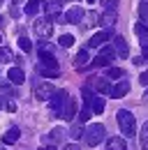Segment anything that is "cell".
Wrapping results in <instances>:
<instances>
[{
  "label": "cell",
  "instance_id": "41",
  "mask_svg": "<svg viewBox=\"0 0 148 150\" xmlns=\"http://www.w3.org/2000/svg\"><path fill=\"white\" fill-rule=\"evenodd\" d=\"M63 2H67V0H63Z\"/></svg>",
  "mask_w": 148,
  "mask_h": 150
},
{
  "label": "cell",
  "instance_id": "22",
  "mask_svg": "<svg viewBox=\"0 0 148 150\" xmlns=\"http://www.w3.org/2000/svg\"><path fill=\"white\" fill-rule=\"evenodd\" d=\"M107 65H111V58H107V56H97L90 62V67H107Z\"/></svg>",
  "mask_w": 148,
  "mask_h": 150
},
{
  "label": "cell",
  "instance_id": "13",
  "mask_svg": "<svg viewBox=\"0 0 148 150\" xmlns=\"http://www.w3.org/2000/svg\"><path fill=\"white\" fill-rule=\"evenodd\" d=\"M107 150H127V143L123 136H111L107 141Z\"/></svg>",
  "mask_w": 148,
  "mask_h": 150
},
{
  "label": "cell",
  "instance_id": "17",
  "mask_svg": "<svg viewBox=\"0 0 148 150\" xmlns=\"http://www.w3.org/2000/svg\"><path fill=\"white\" fill-rule=\"evenodd\" d=\"M92 86H95V90H100V93H111V88H113V86L109 83V79H107V76L95 79V81H92Z\"/></svg>",
  "mask_w": 148,
  "mask_h": 150
},
{
  "label": "cell",
  "instance_id": "11",
  "mask_svg": "<svg viewBox=\"0 0 148 150\" xmlns=\"http://www.w3.org/2000/svg\"><path fill=\"white\" fill-rule=\"evenodd\" d=\"M113 49H116V53H118L120 58H127V53H130L127 42H125V37H120V35L113 37Z\"/></svg>",
  "mask_w": 148,
  "mask_h": 150
},
{
  "label": "cell",
  "instance_id": "16",
  "mask_svg": "<svg viewBox=\"0 0 148 150\" xmlns=\"http://www.w3.org/2000/svg\"><path fill=\"white\" fill-rule=\"evenodd\" d=\"M18 136H21V132L18 127H9V129L5 132V136H2V143H7V146H12V143H16Z\"/></svg>",
  "mask_w": 148,
  "mask_h": 150
},
{
  "label": "cell",
  "instance_id": "23",
  "mask_svg": "<svg viewBox=\"0 0 148 150\" xmlns=\"http://www.w3.org/2000/svg\"><path fill=\"white\" fill-rule=\"evenodd\" d=\"M134 33L139 35V39H148V25L146 23H137L134 25Z\"/></svg>",
  "mask_w": 148,
  "mask_h": 150
},
{
  "label": "cell",
  "instance_id": "40",
  "mask_svg": "<svg viewBox=\"0 0 148 150\" xmlns=\"http://www.w3.org/2000/svg\"><path fill=\"white\" fill-rule=\"evenodd\" d=\"M88 2H90V5H92V2H95V0H88Z\"/></svg>",
  "mask_w": 148,
  "mask_h": 150
},
{
  "label": "cell",
  "instance_id": "31",
  "mask_svg": "<svg viewBox=\"0 0 148 150\" xmlns=\"http://www.w3.org/2000/svg\"><path fill=\"white\" fill-rule=\"evenodd\" d=\"M63 134H65V129H63V127H56V129H51V141H56V143H58V141L63 139Z\"/></svg>",
  "mask_w": 148,
  "mask_h": 150
},
{
  "label": "cell",
  "instance_id": "10",
  "mask_svg": "<svg viewBox=\"0 0 148 150\" xmlns=\"http://www.w3.org/2000/svg\"><path fill=\"white\" fill-rule=\"evenodd\" d=\"M44 12H46V16L49 19H53V21H58L63 14H60V2L58 0H53V2H44Z\"/></svg>",
  "mask_w": 148,
  "mask_h": 150
},
{
  "label": "cell",
  "instance_id": "32",
  "mask_svg": "<svg viewBox=\"0 0 148 150\" xmlns=\"http://www.w3.org/2000/svg\"><path fill=\"white\" fill-rule=\"evenodd\" d=\"M37 74H42V76H49V79H53V76H58L60 72H53V69H44V67H37Z\"/></svg>",
  "mask_w": 148,
  "mask_h": 150
},
{
  "label": "cell",
  "instance_id": "25",
  "mask_svg": "<svg viewBox=\"0 0 148 150\" xmlns=\"http://www.w3.org/2000/svg\"><path fill=\"white\" fill-rule=\"evenodd\" d=\"M58 44H60L63 49H70V46L74 44V37L72 35H60V37H58Z\"/></svg>",
  "mask_w": 148,
  "mask_h": 150
},
{
  "label": "cell",
  "instance_id": "21",
  "mask_svg": "<svg viewBox=\"0 0 148 150\" xmlns=\"http://www.w3.org/2000/svg\"><path fill=\"white\" fill-rule=\"evenodd\" d=\"M90 106H92V113H102L104 111V99H102L100 95H95L92 102H90Z\"/></svg>",
  "mask_w": 148,
  "mask_h": 150
},
{
  "label": "cell",
  "instance_id": "35",
  "mask_svg": "<svg viewBox=\"0 0 148 150\" xmlns=\"http://www.w3.org/2000/svg\"><path fill=\"white\" fill-rule=\"evenodd\" d=\"M139 81H141V86H148V72H141Z\"/></svg>",
  "mask_w": 148,
  "mask_h": 150
},
{
  "label": "cell",
  "instance_id": "6",
  "mask_svg": "<svg viewBox=\"0 0 148 150\" xmlns=\"http://www.w3.org/2000/svg\"><path fill=\"white\" fill-rule=\"evenodd\" d=\"M116 21H118L116 9H104V12L100 14V23H102V28H104V30H111V28L116 25Z\"/></svg>",
  "mask_w": 148,
  "mask_h": 150
},
{
  "label": "cell",
  "instance_id": "28",
  "mask_svg": "<svg viewBox=\"0 0 148 150\" xmlns=\"http://www.w3.org/2000/svg\"><path fill=\"white\" fill-rule=\"evenodd\" d=\"M83 132H86V129H83L81 125H74L72 129H70V136H72L74 141H76V139H83Z\"/></svg>",
  "mask_w": 148,
  "mask_h": 150
},
{
  "label": "cell",
  "instance_id": "29",
  "mask_svg": "<svg viewBox=\"0 0 148 150\" xmlns=\"http://www.w3.org/2000/svg\"><path fill=\"white\" fill-rule=\"evenodd\" d=\"M18 46H21V51H26V53L33 51V44H30V39H28V37H18Z\"/></svg>",
  "mask_w": 148,
  "mask_h": 150
},
{
  "label": "cell",
  "instance_id": "26",
  "mask_svg": "<svg viewBox=\"0 0 148 150\" xmlns=\"http://www.w3.org/2000/svg\"><path fill=\"white\" fill-rule=\"evenodd\" d=\"M139 16H141V21L148 25V0H144V2L139 5Z\"/></svg>",
  "mask_w": 148,
  "mask_h": 150
},
{
  "label": "cell",
  "instance_id": "2",
  "mask_svg": "<svg viewBox=\"0 0 148 150\" xmlns=\"http://www.w3.org/2000/svg\"><path fill=\"white\" fill-rule=\"evenodd\" d=\"M104 136H107V129H104V125H100V122H95V125H88L86 132H83V141H86V146H100L102 141H104Z\"/></svg>",
  "mask_w": 148,
  "mask_h": 150
},
{
  "label": "cell",
  "instance_id": "18",
  "mask_svg": "<svg viewBox=\"0 0 148 150\" xmlns=\"http://www.w3.org/2000/svg\"><path fill=\"white\" fill-rule=\"evenodd\" d=\"M42 7H44L42 0H28V2H26V14H28V16H37Z\"/></svg>",
  "mask_w": 148,
  "mask_h": 150
},
{
  "label": "cell",
  "instance_id": "24",
  "mask_svg": "<svg viewBox=\"0 0 148 150\" xmlns=\"http://www.w3.org/2000/svg\"><path fill=\"white\" fill-rule=\"evenodd\" d=\"M12 60H14V53H12L9 49L0 46V62H12Z\"/></svg>",
  "mask_w": 148,
  "mask_h": 150
},
{
  "label": "cell",
  "instance_id": "43",
  "mask_svg": "<svg viewBox=\"0 0 148 150\" xmlns=\"http://www.w3.org/2000/svg\"><path fill=\"white\" fill-rule=\"evenodd\" d=\"M0 150H5V148H0Z\"/></svg>",
  "mask_w": 148,
  "mask_h": 150
},
{
  "label": "cell",
  "instance_id": "27",
  "mask_svg": "<svg viewBox=\"0 0 148 150\" xmlns=\"http://www.w3.org/2000/svg\"><path fill=\"white\" fill-rule=\"evenodd\" d=\"M141 150H148V122L141 127Z\"/></svg>",
  "mask_w": 148,
  "mask_h": 150
},
{
  "label": "cell",
  "instance_id": "9",
  "mask_svg": "<svg viewBox=\"0 0 148 150\" xmlns=\"http://www.w3.org/2000/svg\"><path fill=\"white\" fill-rule=\"evenodd\" d=\"M127 93H130V81L120 79V81H118V83L111 88V93H109V95L113 97V99H120V97H125Z\"/></svg>",
  "mask_w": 148,
  "mask_h": 150
},
{
  "label": "cell",
  "instance_id": "8",
  "mask_svg": "<svg viewBox=\"0 0 148 150\" xmlns=\"http://www.w3.org/2000/svg\"><path fill=\"white\" fill-rule=\"evenodd\" d=\"M107 39H111V30H100V33H95V35L88 39V46H90V49L104 46V44H107Z\"/></svg>",
  "mask_w": 148,
  "mask_h": 150
},
{
  "label": "cell",
  "instance_id": "1",
  "mask_svg": "<svg viewBox=\"0 0 148 150\" xmlns=\"http://www.w3.org/2000/svg\"><path fill=\"white\" fill-rule=\"evenodd\" d=\"M116 120H118V127H120V132H123V136H127V139L137 136V120H134L132 111L120 109V111L116 113Z\"/></svg>",
  "mask_w": 148,
  "mask_h": 150
},
{
  "label": "cell",
  "instance_id": "38",
  "mask_svg": "<svg viewBox=\"0 0 148 150\" xmlns=\"http://www.w3.org/2000/svg\"><path fill=\"white\" fill-rule=\"evenodd\" d=\"M144 99H146V102H148V90H146V95H144Z\"/></svg>",
  "mask_w": 148,
  "mask_h": 150
},
{
  "label": "cell",
  "instance_id": "12",
  "mask_svg": "<svg viewBox=\"0 0 148 150\" xmlns=\"http://www.w3.org/2000/svg\"><path fill=\"white\" fill-rule=\"evenodd\" d=\"M7 81H9V83H14V86H21V83L26 81L23 69H21V67H12V69L7 72Z\"/></svg>",
  "mask_w": 148,
  "mask_h": 150
},
{
  "label": "cell",
  "instance_id": "37",
  "mask_svg": "<svg viewBox=\"0 0 148 150\" xmlns=\"http://www.w3.org/2000/svg\"><path fill=\"white\" fill-rule=\"evenodd\" d=\"M42 150H56V146H44Z\"/></svg>",
  "mask_w": 148,
  "mask_h": 150
},
{
  "label": "cell",
  "instance_id": "39",
  "mask_svg": "<svg viewBox=\"0 0 148 150\" xmlns=\"http://www.w3.org/2000/svg\"><path fill=\"white\" fill-rule=\"evenodd\" d=\"M144 60H148V53H144Z\"/></svg>",
  "mask_w": 148,
  "mask_h": 150
},
{
  "label": "cell",
  "instance_id": "5",
  "mask_svg": "<svg viewBox=\"0 0 148 150\" xmlns=\"http://www.w3.org/2000/svg\"><path fill=\"white\" fill-rule=\"evenodd\" d=\"M35 33H37V37L49 39L51 35H53V19H49V16L37 19V21H35Z\"/></svg>",
  "mask_w": 148,
  "mask_h": 150
},
{
  "label": "cell",
  "instance_id": "30",
  "mask_svg": "<svg viewBox=\"0 0 148 150\" xmlns=\"http://www.w3.org/2000/svg\"><path fill=\"white\" fill-rule=\"evenodd\" d=\"M100 56H107V58H111V60H113L118 53H116V49H113V46H107V44H104V46H102V51H100Z\"/></svg>",
  "mask_w": 148,
  "mask_h": 150
},
{
  "label": "cell",
  "instance_id": "20",
  "mask_svg": "<svg viewBox=\"0 0 148 150\" xmlns=\"http://www.w3.org/2000/svg\"><path fill=\"white\" fill-rule=\"evenodd\" d=\"M90 115H95V113H92V106H90V104H83V109L79 111V122L90 120Z\"/></svg>",
  "mask_w": 148,
  "mask_h": 150
},
{
  "label": "cell",
  "instance_id": "42",
  "mask_svg": "<svg viewBox=\"0 0 148 150\" xmlns=\"http://www.w3.org/2000/svg\"><path fill=\"white\" fill-rule=\"evenodd\" d=\"M0 106H2V102H0Z\"/></svg>",
  "mask_w": 148,
  "mask_h": 150
},
{
  "label": "cell",
  "instance_id": "36",
  "mask_svg": "<svg viewBox=\"0 0 148 150\" xmlns=\"http://www.w3.org/2000/svg\"><path fill=\"white\" fill-rule=\"evenodd\" d=\"M63 150H81V148H79L76 143H67V146H65V148H63Z\"/></svg>",
  "mask_w": 148,
  "mask_h": 150
},
{
  "label": "cell",
  "instance_id": "19",
  "mask_svg": "<svg viewBox=\"0 0 148 150\" xmlns=\"http://www.w3.org/2000/svg\"><path fill=\"white\" fill-rule=\"evenodd\" d=\"M107 79H109V81H120V79H123V76H125V72H123V69H118V67H109V69H107Z\"/></svg>",
  "mask_w": 148,
  "mask_h": 150
},
{
  "label": "cell",
  "instance_id": "34",
  "mask_svg": "<svg viewBox=\"0 0 148 150\" xmlns=\"http://www.w3.org/2000/svg\"><path fill=\"white\" fill-rule=\"evenodd\" d=\"M102 5H104V9H116L118 7V0H100Z\"/></svg>",
  "mask_w": 148,
  "mask_h": 150
},
{
  "label": "cell",
  "instance_id": "7",
  "mask_svg": "<svg viewBox=\"0 0 148 150\" xmlns=\"http://www.w3.org/2000/svg\"><path fill=\"white\" fill-rule=\"evenodd\" d=\"M81 19H83V9L81 7H70L65 14H63V23H81Z\"/></svg>",
  "mask_w": 148,
  "mask_h": 150
},
{
  "label": "cell",
  "instance_id": "15",
  "mask_svg": "<svg viewBox=\"0 0 148 150\" xmlns=\"http://www.w3.org/2000/svg\"><path fill=\"white\" fill-rule=\"evenodd\" d=\"M74 115H76V102L70 97L67 104H65V109H63V115H60V118H65V120H74Z\"/></svg>",
  "mask_w": 148,
  "mask_h": 150
},
{
  "label": "cell",
  "instance_id": "33",
  "mask_svg": "<svg viewBox=\"0 0 148 150\" xmlns=\"http://www.w3.org/2000/svg\"><path fill=\"white\" fill-rule=\"evenodd\" d=\"M12 86L14 83H2L0 81V95H12Z\"/></svg>",
  "mask_w": 148,
  "mask_h": 150
},
{
  "label": "cell",
  "instance_id": "3",
  "mask_svg": "<svg viewBox=\"0 0 148 150\" xmlns=\"http://www.w3.org/2000/svg\"><path fill=\"white\" fill-rule=\"evenodd\" d=\"M33 93H35L37 99L49 102L56 95V88H53V83H49V81H35V83H33Z\"/></svg>",
  "mask_w": 148,
  "mask_h": 150
},
{
  "label": "cell",
  "instance_id": "14",
  "mask_svg": "<svg viewBox=\"0 0 148 150\" xmlns=\"http://www.w3.org/2000/svg\"><path fill=\"white\" fill-rule=\"evenodd\" d=\"M90 62V56H88V49H81L79 53H76V58H74V67L76 69H83L86 65Z\"/></svg>",
  "mask_w": 148,
  "mask_h": 150
},
{
  "label": "cell",
  "instance_id": "4",
  "mask_svg": "<svg viewBox=\"0 0 148 150\" xmlns=\"http://www.w3.org/2000/svg\"><path fill=\"white\" fill-rule=\"evenodd\" d=\"M67 99H70V93H67V90H56V95L49 99V104H51V111H53L56 115H63V109H65Z\"/></svg>",
  "mask_w": 148,
  "mask_h": 150
}]
</instances>
